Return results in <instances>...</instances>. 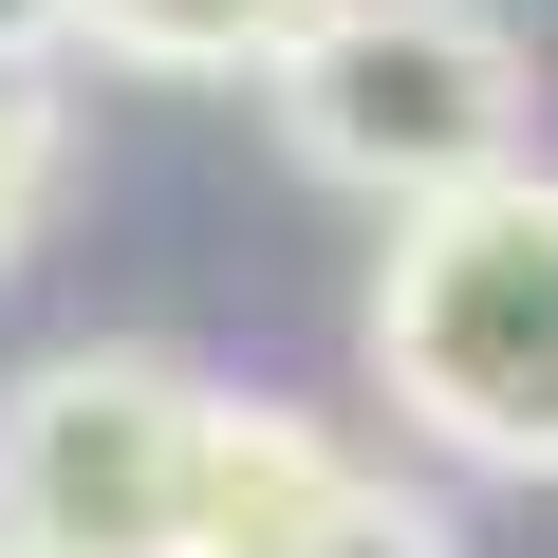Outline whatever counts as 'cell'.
Segmentation results:
<instances>
[{
    "label": "cell",
    "mask_w": 558,
    "mask_h": 558,
    "mask_svg": "<svg viewBox=\"0 0 558 558\" xmlns=\"http://www.w3.org/2000/svg\"><path fill=\"white\" fill-rule=\"evenodd\" d=\"M373 373L447 465L558 484V168H484L391 223L373 260Z\"/></svg>",
    "instance_id": "1"
},
{
    "label": "cell",
    "mask_w": 558,
    "mask_h": 558,
    "mask_svg": "<svg viewBox=\"0 0 558 558\" xmlns=\"http://www.w3.org/2000/svg\"><path fill=\"white\" fill-rule=\"evenodd\" d=\"M260 94H279V149L317 186H354V205H391V223L521 168V112H539L502 0H317L260 57Z\"/></svg>",
    "instance_id": "2"
},
{
    "label": "cell",
    "mask_w": 558,
    "mask_h": 558,
    "mask_svg": "<svg viewBox=\"0 0 558 558\" xmlns=\"http://www.w3.org/2000/svg\"><path fill=\"white\" fill-rule=\"evenodd\" d=\"M205 391L168 354H38L0 391V539L20 558H186Z\"/></svg>",
    "instance_id": "3"
},
{
    "label": "cell",
    "mask_w": 558,
    "mask_h": 558,
    "mask_svg": "<svg viewBox=\"0 0 558 558\" xmlns=\"http://www.w3.org/2000/svg\"><path fill=\"white\" fill-rule=\"evenodd\" d=\"M354 502V447L279 391H205V465H186V558H299Z\"/></svg>",
    "instance_id": "4"
},
{
    "label": "cell",
    "mask_w": 558,
    "mask_h": 558,
    "mask_svg": "<svg viewBox=\"0 0 558 558\" xmlns=\"http://www.w3.org/2000/svg\"><path fill=\"white\" fill-rule=\"evenodd\" d=\"M317 0H75V38L131 57V75H260Z\"/></svg>",
    "instance_id": "5"
},
{
    "label": "cell",
    "mask_w": 558,
    "mask_h": 558,
    "mask_svg": "<svg viewBox=\"0 0 558 558\" xmlns=\"http://www.w3.org/2000/svg\"><path fill=\"white\" fill-rule=\"evenodd\" d=\"M57 149H75V131H57V75H0V260L38 242V205H57Z\"/></svg>",
    "instance_id": "6"
},
{
    "label": "cell",
    "mask_w": 558,
    "mask_h": 558,
    "mask_svg": "<svg viewBox=\"0 0 558 558\" xmlns=\"http://www.w3.org/2000/svg\"><path fill=\"white\" fill-rule=\"evenodd\" d=\"M299 558H447V521H428L410 484H373V465H354V502H336V521H317Z\"/></svg>",
    "instance_id": "7"
},
{
    "label": "cell",
    "mask_w": 558,
    "mask_h": 558,
    "mask_svg": "<svg viewBox=\"0 0 558 558\" xmlns=\"http://www.w3.org/2000/svg\"><path fill=\"white\" fill-rule=\"evenodd\" d=\"M57 38H75V0H0V75H38Z\"/></svg>",
    "instance_id": "8"
},
{
    "label": "cell",
    "mask_w": 558,
    "mask_h": 558,
    "mask_svg": "<svg viewBox=\"0 0 558 558\" xmlns=\"http://www.w3.org/2000/svg\"><path fill=\"white\" fill-rule=\"evenodd\" d=\"M0 558H20V539H0Z\"/></svg>",
    "instance_id": "9"
}]
</instances>
